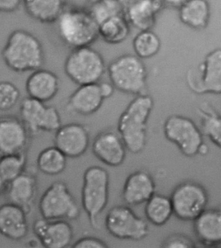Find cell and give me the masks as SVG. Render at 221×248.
<instances>
[{
    "label": "cell",
    "mask_w": 221,
    "mask_h": 248,
    "mask_svg": "<svg viewBox=\"0 0 221 248\" xmlns=\"http://www.w3.org/2000/svg\"><path fill=\"white\" fill-rule=\"evenodd\" d=\"M5 64L16 73L32 72L45 63L43 46L36 36L24 30L13 31L1 50Z\"/></svg>",
    "instance_id": "cell-1"
},
{
    "label": "cell",
    "mask_w": 221,
    "mask_h": 248,
    "mask_svg": "<svg viewBox=\"0 0 221 248\" xmlns=\"http://www.w3.org/2000/svg\"><path fill=\"white\" fill-rule=\"evenodd\" d=\"M154 108V100L149 94L142 93L126 107L118 123V134L126 150L131 153H141L145 147L147 123Z\"/></svg>",
    "instance_id": "cell-2"
},
{
    "label": "cell",
    "mask_w": 221,
    "mask_h": 248,
    "mask_svg": "<svg viewBox=\"0 0 221 248\" xmlns=\"http://www.w3.org/2000/svg\"><path fill=\"white\" fill-rule=\"evenodd\" d=\"M55 24L59 38L72 49L91 46L99 37V24L88 11L65 9Z\"/></svg>",
    "instance_id": "cell-3"
},
{
    "label": "cell",
    "mask_w": 221,
    "mask_h": 248,
    "mask_svg": "<svg viewBox=\"0 0 221 248\" xmlns=\"http://www.w3.org/2000/svg\"><path fill=\"white\" fill-rule=\"evenodd\" d=\"M110 82L122 93L138 95L143 93L147 82V70L141 59L124 54L113 60L107 68Z\"/></svg>",
    "instance_id": "cell-4"
},
{
    "label": "cell",
    "mask_w": 221,
    "mask_h": 248,
    "mask_svg": "<svg viewBox=\"0 0 221 248\" xmlns=\"http://www.w3.org/2000/svg\"><path fill=\"white\" fill-rule=\"evenodd\" d=\"M109 174L99 166H92L84 171L81 191L82 208L91 226L97 229L98 218L109 202Z\"/></svg>",
    "instance_id": "cell-5"
},
{
    "label": "cell",
    "mask_w": 221,
    "mask_h": 248,
    "mask_svg": "<svg viewBox=\"0 0 221 248\" xmlns=\"http://www.w3.org/2000/svg\"><path fill=\"white\" fill-rule=\"evenodd\" d=\"M106 70L103 57L91 46L72 49L64 64L65 74L78 86L99 83Z\"/></svg>",
    "instance_id": "cell-6"
},
{
    "label": "cell",
    "mask_w": 221,
    "mask_h": 248,
    "mask_svg": "<svg viewBox=\"0 0 221 248\" xmlns=\"http://www.w3.org/2000/svg\"><path fill=\"white\" fill-rule=\"evenodd\" d=\"M38 207L42 218L49 220H74L80 215L78 202L61 181L53 182L44 192Z\"/></svg>",
    "instance_id": "cell-7"
},
{
    "label": "cell",
    "mask_w": 221,
    "mask_h": 248,
    "mask_svg": "<svg viewBox=\"0 0 221 248\" xmlns=\"http://www.w3.org/2000/svg\"><path fill=\"white\" fill-rule=\"evenodd\" d=\"M188 88L197 95L221 93V49L209 52L195 68L186 74Z\"/></svg>",
    "instance_id": "cell-8"
},
{
    "label": "cell",
    "mask_w": 221,
    "mask_h": 248,
    "mask_svg": "<svg viewBox=\"0 0 221 248\" xmlns=\"http://www.w3.org/2000/svg\"><path fill=\"white\" fill-rule=\"evenodd\" d=\"M170 199L176 218L189 222L195 220L206 209L209 197L203 186L188 181L174 188Z\"/></svg>",
    "instance_id": "cell-9"
},
{
    "label": "cell",
    "mask_w": 221,
    "mask_h": 248,
    "mask_svg": "<svg viewBox=\"0 0 221 248\" xmlns=\"http://www.w3.org/2000/svg\"><path fill=\"white\" fill-rule=\"evenodd\" d=\"M163 133L186 157L197 155L204 143L203 134L197 124L189 117L181 115H172L167 118L163 124Z\"/></svg>",
    "instance_id": "cell-10"
},
{
    "label": "cell",
    "mask_w": 221,
    "mask_h": 248,
    "mask_svg": "<svg viewBox=\"0 0 221 248\" xmlns=\"http://www.w3.org/2000/svg\"><path fill=\"white\" fill-rule=\"evenodd\" d=\"M105 228L114 237L122 240H141L147 237V222L126 205H116L108 212Z\"/></svg>",
    "instance_id": "cell-11"
},
{
    "label": "cell",
    "mask_w": 221,
    "mask_h": 248,
    "mask_svg": "<svg viewBox=\"0 0 221 248\" xmlns=\"http://www.w3.org/2000/svg\"><path fill=\"white\" fill-rule=\"evenodd\" d=\"M21 120L31 134L39 132H56L62 126L56 108L30 97L24 98L20 107Z\"/></svg>",
    "instance_id": "cell-12"
},
{
    "label": "cell",
    "mask_w": 221,
    "mask_h": 248,
    "mask_svg": "<svg viewBox=\"0 0 221 248\" xmlns=\"http://www.w3.org/2000/svg\"><path fill=\"white\" fill-rule=\"evenodd\" d=\"M30 135L21 119L13 115L0 117V156L25 153Z\"/></svg>",
    "instance_id": "cell-13"
},
{
    "label": "cell",
    "mask_w": 221,
    "mask_h": 248,
    "mask_svg": "<svg viewBox=\"0 0 221 248\" xmlns=\"http://www.w3.org/2000/svg\"><path fill=\"white\" fill-rule=\"evenodd\" d=\"M55 147L67 157L77 158L83 155L90 144V136L84 125L72 123L61 126L55 132Z\"/></svg>",
    "instance_id": "cell-14"
},
{
    "label": "cell",
    "mask_w": 221,
    "mask_h": 248,
    "mask_svg": "<svg viewBox=\"0 0 221 248\" xmlns=\"http://www.w3.org/2000/svg\"><path fill=\"white\" fill-rule=\"evenodd\" d=\"M33 232L40 243L46 248H65L74 238L72 226L67 220L37 219L33 224Z\"/></svg>",
    "instance_id": "cell-15"
},
{
    "label": "cell",
    "mask_w": 221,
    "mask_h": 248,
    "mask_svg": "<svg viewBox=\"0 0 221 248\" xmlns=\"http://www.w3.org/2000/svg\"><path fill=\"white\" fill-rule=\"evenodd\" d=\"M92 149L94 155L108 166H120L126 159V145L120 134L114 131L109 130L98 134L92 143Z\"/></svg>",
    "instance_id": "cell-16"
},
{
    "label": "cell",
    "mask_w": 221,
    "mask_h": 248,
    "mask_svg": "<svg viewBox=\"0 0 221 248\" xmlns=\"http://www.w3.org/2000/svg\"><path fill=\"white\" fill-rule=\"evenodd\" d=\"M155 180L149 172L143 170L135 171L125 182L123 200L130 206L143 204L155 193Z\"/></svg>",
    "instance_id": "cell-17"
},
{
    "label": "cell",
    "mask_w": 221,
    "mask_h": 248,
    "mask_svg": "<svg viewBox=\"0 0 221 248\" xmlns=\"http://www.w3.org/2000/svg\"><path fill=\"white\" fill-rule=\"evenodd\" d=\"M60 87V78L57 74L42 68L32 72L26 82L28 97L45 103L55 98Z\"/></svg>",
    "instance_id": "cell-18"
},
{
    "label": "cell",
    "mask_w": 221,
    "mask_h": 248,
    "mask_svg": "<svg viewBox=\"0 0 221 248\" xmlns=\"http://www.w3.org/2000/svg\"><path fill=\"white\" fill-rule=\"evenodd\" d=\"M27 213L20 207L11 202L0 206V234L9 239H24L29 232Z\"/></svg>",
    "instance_id": "cell-19"
},
{
    "label": "cell",
    "mask_w": 221,
    "mask_h": 248,
    "mask_svg": "<svg viewBox=\"0 0 221 248\" xmlns=\"http://www.w3.org/2000/svg\"><path fill=\"white\" fill-rule=\"evenodd\" d=\"M193 230L200 243L215 248L221 242V211L219 209H205L193 221Z\"/></svg>",
    "instance_id": "cell-20"
},
{
    "label": "cell",
    "mask_w": 221,
    "mask_h": 248,
    "mask_svg": "<svg viewBox=\"0 0 221 248\" xmlns=\"http://www.w3.org/2000/svg\"><path fill=\"white\" fill-rule=\"evenodd\" d=\"M104 99L99 83L79 86L68 99V108L79 115H90L99 110Z\"/></svg>",
    "instance_id": "cell-21"
},
{
    "label": "cell",
    "mask_w": 221,
    "mask_h": 248,
    "mask_svg": "<svg viewBox=\"0 0 221 248\" xmlns=\"http://www.w3.org/2000/svg\"><path fill=\"white\" fill-rule=\"evenodd\" d=\"M7 193L11 203L20 207L27 213L30 212L37 193V182L35 177L23 172L9 183Z\"/></svg>",
    "instance_id": "cell-22"
},
{
    "label": "cell",
    "mask_w": 221,
    "mask_h": 248,
    "mask_svg": "<svg viewBox=\"0 0 221 248\" xmlns=\"http://www.w3.org/2000/svg\"><path fill=\"white\" fill-rule=\"evenodd\" d=\"M161 5V0H134L126 7L124 16L138 30H151Z\"/></svg>",
    "instance_id": "cell-23"
},
{
    "label": "cell",
    "mask_w": 221,
    "mask_h": 248,
    "mask_svg": "<svg viewBox=\"0 0 221 248\" xmlns=\"http://www.w3.org/2000/svg\"><path fill=\"white\" fill-rule=\"evenodd\" d=\"M210 16V6L207 0H186L179 7L180 20L192 30H203L206 28Z\"/></svg>",
    "instance_id": "cell-24"
},
{
    "label": "cell",
    "mask_w": 221,
    "mask_h": 248,
    "mask_svg": "<svg viewBox=\"0 0 221 248\" xmlns=\"http://www.w3.org/2000/svg\"><path fill=\"white\" fill-rule=\"evenodd\" d=\"M65 0H24L25 9L33 20L55 24L65 9Z\"/></svg>",
    "instance_id": "cell-25"
},
{
    "label": "cell",
    "mask_w": 221,
    "mask_h": 248,
    "mask_svg": "<svg viewBox=\"0 0 221 248\" xmlns=\"http://www.w3.org/2000/svg\"><path fill=\"white\" fill-rule=\"evenodd\" d=\"M99 36L106 43L116 45L124 42L130 34V24L123 14L111 15L99 23Z\"/></svg>",
    "instance_id": "cell-26"
},
{
    "label": "cell",
    "mask_w": 221,
    "mask_h": 248,
    "mask_svg": "<svg viewBox=\"0 0 221 248\" xmlns=\"http://www.w3.org/2000/svg\"><path fill=\"white\" fill-rule=\"evenodd\" d=\"M145 215L147 220L156 226L166 224L174 215L170 197L154 194L145 202Z\"/></svg>",
    "instance_id": "cell-27"
},
{
    "label": "cell",
    "mask_w": 221,
    "mask_h": 248,
    "mask_svg": "<svg viewBox=\"0 0 221 248\" xmlns=\"http://www.w3.org/2000/svg\"><path fill=\"white\" fill-rule=\"evenodd\" d=\"M201 119V132L217 147L221 145V117L209 103H204L197 109Z\"/></svg>",
    "instance_id": "cell-28"
},
{
    "label": "cell",
    "mask_w": 221,
    "mask_h": 248,
    "mask_svg": "<svg viewBox=\"0 0 221 248\" xmlns=\"http://www.w3.org/2000/svg\"><path fill=\"white\" fill-rule=\"evenodd\" d=\"M67 157L56 147L42 150L38 155L36 165L40 172L49 176H56L64 172Z\"/></svg>",
    "instance_id": "cell-29"
},
{
    "label": "cell",
    "mask_w": 221,
    "mask_h": 248,
    "mask_svg": "<svg viewBox=\"0 0 221 248\" xmlns=\"http://www.w3.org/2000/svg\"><path fill=\"white\" fill-rule=\"evenodd\" d=\"M161 46L160 38L151 30L140 31L132 40L134 55L142 60L155 57Z\"/></svg>",
    "instance_id": "cell-30"
},
{
    "label": "cell",
    "mask_w": 221,
    "mask_h": 248,
    "mask_svg": "<svg viewBox=\"0 0 221 248\" xmlns=\"http://www.w3.org/2000/svg\"><path fill=\"white\" fill-rule=\"evenodd\" d=\"M26 165L25 153L0 156V173L7 184L24 172Z\"/></svg>",
    "instance_id": "cell-31"
},
{
    "label": "cell",
    "mask_w": 221,
    "mask_h": 248,
    "mask_svg": "<svg viewBox=\"0 0 221 248\" xmlns=\"http://www.w3.org/2000/svg\"><path fill=\"white\" fill-rule=\"evenodd\" d=\"M20 99V92L13 82L0 81V111H7L13 109Z\"/></svg>",
    "instance_id": "cell-32"
},
{
    "label": "cell",
    "mask_w": 221,
    "mask_h": 248,
    "mask_svg": "<svg viewBox=\"0 0 221 248\" xmlns=\"http://www.w3.org/2000/svg\"><path fill=\"white\" fill-rule=\"evenodd\" d=\"M195 244L193 240L182 234H174L169 236L163 241L162 248H194Z\"/></svg>",
    "instance_id": "cell-33"
},
{
    "label": "cell",
    "mask_w": 221,
    "mask_h": 248,
    "mask_svg": "<svg viewBox=\"0 0 221 248\" xmlns=\"http://www.w3.org/2000/svg\"><path fill=\"white\" fill-rule=\"evenodd\" d=\"M108 246L103 240L93 236H86L80 238L73 244L74 248H106Z\"/></svg>",
    "instance_id": "cell-34"
},
{
    "label": "cell",
    "mask_w": 221,
    "mask_h": 248,
    "mask_svg": "<svg viewBox=\"0 0 221 248\" xmlns=\"http://www.w3.org/2000/svg\"><path fill=\"white\" fill-rule=\"evenodd\" d=\"M21 0H0V12L12 13L20 6Z\"/></svg>",
    "instance_id": "cell-35"
},
{
    "label": "cell",
    "mask_w": 221,
    "mask_h": 248,
    "mask_svg": "<svg viewBox=\"0 0 221 248\" xmlns=\"http://www.w3.org/2000/svg\"><path fill=\"white\" fill-rule=\"evenodd\" d=\"M100 92L104 99H109L114 93L115 89L114 86L110 82H99Z\"/></svg>",
    "instance_id": "cell-36"
},
{
    "label": "cell",
    "mask_w": 221,
    "mask_h": 248,
    "mask_svg": "<svg viewBox=\"0 0 221 248\" xmlns=\"http://www.w3.org/2000/svg\"><path fill=\"white\" fill-rule=\"evenodd\" d=\"M162 2L168 3L172 6L179 7L186 1V0H161Z\"/></svg>",
    "instance_id": "cell-37"
},
{
    "label": "cell",
    "mask_w": 221,
    "mask_h": 248,
    "mask_svg": "<svg viewBox=\"0 0 221 248\" xmlns=\"http://www.w3.org/2000/svg\"><path fill=\"white\" fill-rule=\"evenodd\" d=\"M209 153V147H207L206 144L203 143L201 145L198 152V155H205Z\"/></svg>",
    "instance_id": "cell-38"
},
{
    "label": "cell",
    "mask_w": 221,
    "mask_h": 248,
    "mask_svg": "<svg viewBox=\"0 0 221 248\" xmlns=\"http://www.w3.org/2000/svg\"><path fill=\"white\" fill-rule=\"evenodd\" d=\"M7 185L8 184L5 182L4 179L1 176V173H0V194L7 189Z\"/></svg>",
    "instance_id": "cell-39"
}]
</instances>
